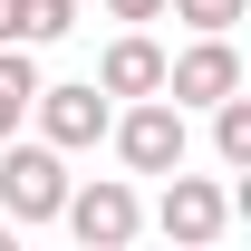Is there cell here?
Instances as JSON below:
<instances>
[{
  "instance_id": "6da1fadb",
  "label": "cell",
  "mask_w": 251,
  "mask_h": 251,
  "mask_svg": "<svg viewBox=\"0 0 251 251\" xmlns=\"http://www.w3.org/2000/svg\"><path fill=\"white\" fill-rule=\"evenodd\" d=\"M68 203V155L49 145V135H0V213L20 222V232H39V222H58Z\"/></svg>"
},
{
  "instance_id": "7a4b0ae2",
  "label": "cell",
  "mask_w": 251,
  "mask_h": 251,
  "mask_svg": "<svg viewBox=\"0 0 251 251\" xmlns=\"http://www.w3.org/2000/svg\"><path fill=\"white\" fill-rule=\"evenodd\" d=\"M106 135H116V164L126 174H174V164L193 155V126H184V106H174V97H135V106H126V116H106Z\"/></svg>"
},
{
  "instance_id": "3957f363",
  "label": "cell",
  "mask_w": 251,
  "mask_h": 251,
  "mask_svg": "<svg viewBox=\"0 0 251 251\" xmlns=\"http://www.w3.org/2000/svg\"><path fill=\"white\" fill-rule=\"evenodd\" d=\"M58 222H68L87 251H126L135 232H145V203H135V184H126V174H97V184H68Z\"/></svg>"
},
{
  "instance_id": "277c9868",
  "label": "cell",
  "mask_w": 251,
  "mask_h": 251,
  "mask_svg": "<svg viewBox=\"0 0 251 251\" xmlns=\"http://www.w3.org/2000/svg\"><path fill=\"white\" fill-rule=\"evenodd\" d=\"M29 116H39V135H49L58 155H87L97 135H106V116H116V106H106V87H97V77H77V87H49V77H39Z\"/></svg>"
},
{
  "instance_id": "5b68a950",
  "label": "cell",
  "mask_w": 251,
  "mask_h": 251,
  "mask_svg": "<svg viewBox=\"0 0 251 251\" xmlns=\"http://www.w3.org/2000/svg\"><path fill=\"white\" fill-rule=\"evenodd\" d=\"M242 87V49H232V29H193L184 58H164V97L174 106H213V97Z\"/></svg>"
},
{
  "instance_id": "8992f818",
  "label": "cell",
  "mask_w": 251,
  "mask_h": 251,
  "mask_svg": "<svg viewBox=\"0 0 251 251\" xmlns=\"http://www.w3.org/2000/svg\"><path fill=\"white\" fill-rule=\"evenodd\" d=\"M155 222H164V242L203 251L222 222H232V193H222L213 174H184V164H174V174H164V203H155Z\"/></svg>"
},
{
  "instance_id": "52a82bcc",
  "label": "cell",
  "mask_w": 251,
  "mask_h": 251,
  "mask_svg": "<svg viewBox=\"0 0 251 251\" xmlns=\"http://www.w3.org/2000/svg\"><path fill=\"white\" fill-rule=\"evenodd\" d=\"M97 87H106V97H155L164 87V49L126 20V39H106V58H97Z\"/></svg>"
},
{
  "instance_id": "ba28073f",
  "label": "cell",
  "mask_w": 251,
  "mask_h": 251,
  "mask_svg": "<svg viewBox=\"0 0 251 251\" xmlns=\"http://www.w3.org/2000/svg\"><path fill=\"white\" fill-rule=\"evenodd\" d=\"M29 97H39V49L0 39V135H20V126H29Z\"/></svg>"
},
{
  "instance_id": "9c48e42d",
  "label": "cell",
  "mask_w": 251,
  "mask_h": 251,
  "mask_svg": "<svg viewBox=\"0 0 251 251\" xmlns=\"http://www.w3.org/2000/svg\"><path fill=\"white\" fill-rule=\"evenodd\" d=\"M213 155L232 164V174H251V97H213Z\"/></svg>"
},
{
  "instance_id": "30bf717a",
  "label": "cell",
  "mask_w": 251,
  "mask_h": 251,
  "mask_svg": "<svg viewBox=\"0 0 251 251\" xmlns=\"http://www.w3.org/2000/svg\"><path fill=\"white\" fill-rule=\"evenodd\" d=\"M68 29H77V0H20V49H49Z\"/></svg>"
},
{
  "instance_id": "8fae6325",
  "label": "cell",
  "mask_w": 251,
  "mask_h": 251,
  "mask_svg": "<svg viewBox=\"0 0 251 251\" xmlns=\"http://www.w3.org/2000/svg\"><path fill=\"white\" fill-rule=\"evenodd\" d=\"M164 10H174L184 29H232V20H242L251 0H164Z\"/></svg>"
},
{
  "instance_id": "7c38bea8",
  "label": "cell",
  "mask_w": 251,
  "mask_h": 251,
  "mask_svg": "<svg viewBox=\"0 0 251 251\" xmlns=\"http://www.w3.org/2000/svg\"><path fill=\"white\" fill-rule=\"evenodd\" d=\"M106 20H164V0H106Z\"/></svg>"
},
{
  "instance_id": "4fadbf2b",
  "label": "cell",
  "mask_w": 251,
  "mask_h": 251,
  "mask_svg": "<svg viewBox=\"0 0 251 251\" xmlns=\"http://www.w3.org/2000/svg\"><path fill=\"white\" fill-rule=\"evenodd\" d=\"M0 39H20V0H0Z\"/></svg>"
},
{
  "instance_id": "5bb4252c",
  "label": "cell",
  "mask_w": 251,
  "mask_h": 251,
  "mask_svg": "<svg viewBox=\"0 0 251 251\" xmlns=\"http://www.w3.org/2000/svg\"><path fill=\"white\" fill-rule=\"evenodd\" d=\"M10 232H20V222H0V251H10Z\"/></svg>"
}]
</instances>
